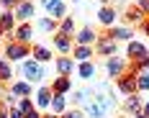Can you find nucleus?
<instances>
[{
    "label": "nucleus",
    "instance_id": "nucleus-1",
    "mask_svg": "<svg viewBox=\"0 0 149 118\" xmlns=\"http://www.w3.org/2000/svg\"><path fill=\"white\" fill-rule=\"evenodd\" d=\"M111 110H113L111 95H90V100L85 103V113L90 118H105Z\"/></svg>",
    "mask_w": 149,
    "mask_h": 118
},
{
    "label": "nucleus",
    "instance_id": "nucleus-2",
    "mask_svg": "<svg viewBox=\"0 0 149 118\" xmlns=\"http://www.w3.org/2000/svg\"><path fill=\"white\" fill-rule=\"evenodd\" d=\"M21 72H23V77H26L29 82H41V80L46 77L44 64H41V62H36V59H26V62H23V67H21Z\"/></svg>",
    "mask_w": 149,
    "mask_h": 118
},
{
    "label": "nucleus",
    "instance_id": "nucleus-3",
    "mask_svg": "<svg viewBox=\"0 0 149 118\" xmlns=\"http://www.w3.org/2000/svg\"><path fill=\"white\" fill-rule=\"evenodd\" d=\"M116 87L123 92V95H134V92H139L136 90V74L134 72H123L116 77Z\"/></svg>",
    "mask_w": 149,
    "mask_h": 118
},
{
    "label": "nucleus",
    "instance_id": "nucleus-4",
    "mask_svg": "<svg viewBox=\"0 0 149 118\" xmlns=\"http://www.w3.org/2000/svg\"><path fill=\"white\" fill-rule=\"evenodd\" d=\"M29 54H31V46H26V44H18V41H8L5 44V59L18 62V59H26Z\"/></svg>",
    "mask_w": 149,
    "mask_h": 118
},
{
    "label": "nucleus",
    "instance_id": "nucleus-5",
    "mask_svg": "<svg viewBox=\"0 0 149 118\" xmlns=\"http://www.w3.org/2000/svg\"><path fill=\"white\" fill-rule=\"evenodd\" d=\"M116 44H118V41H113L108 33H103V36H98V41H95V51L103 54V57H113V54H116Z\"/></svg>",
    "mask_w": 149,
    "mask_h": 118
},
{
    "label": "nucleus",
    "instance_id": "nucleus-6",
    "mask_svg": "<svg viewBox=\"0 0 149 118\" xmlns=\"http://www.w3.org/2000/svg\"><path fill=\"white\" fill-rule=\"evenodd\" d=\"M41 5L49 10V18H54V21H62L67 15V8H64L62 0H41Z\"/></svg>",
    "mask_w": 149,
    "mask_h": 118
},
{
    "label": "nucleus",
    "instance_id": "nucleus-7",
    "mask_svg": "<svg viewBox=\"0 0 149 118\" xmlns=\"http://www.w3.org/2000/svg\"><path fill=\"white\" fill-rule=\"evenodd\" d=\"M13 15L18 21L29 23V18H33V3H31V0H18V5L13 8Z\"/></svg>",
    "mask_w": 149,
    "mask_h": 118
},
{
    "label": "nucleus",
    "instance_id": "nucleus-8",
    "mask_svg": "<svg viewBox=\"0 0 149 118\" xmlns=\"http://www.w3.org/2000/svg\"><path fill=\"white\" fill-rule=\"evenodd\" d=\"M13 41H18V44H26V46L33 41V28H31V23H21V26H15Z\"/></svg>",
    "mask_w": 149,
    "mask_h": 118
},
{
    "label": "nucleus",
    "instance_id": "nucleus-9",
    "mask_svg": "<svg viewBox=\"0 0 149 118\" xmlns=\"http://www.w3.org/2000/svg\"><path fill=\"white\" fill-rule=\"evenodd\" d=\"M72 36H67V33H62V31H57L54 33V49L59 51V54H70L72 51Z\"/></svg>",
    "mask_w": 149,
    "mask_h": 118
},
{
    "label": "nucleus",
    "instance_id": "nucleus-10",
    "mask_svg": "<svg viewBox=\"0 0 149 118\" xmlns=\"http://www.w3.org/2000/svg\"><path fill=\"white\" fill-rule=\"evenodd\" d=\"M105 69H108L111 77H118V74L126 72V62H123L118 54H113V57H108V62H105Z\"/></svg>",
    "mask_w": 149,
    "mask_h": 118
},
{
    "label": "nucleus",
    "instance_id": "nucleus-11",
    "mask_svg": "<svg viewBox=\"0 0 149 118\" xmlns=\"http://www.w3.org/2000/svg\"><path fill=\"white\" fill-rule=\"evenodd\" d=\"M108 36L113 41H131L134 39V31L129 28V26H111L108 28Z\"/></svg>",
    "mask_w": 149,
    "mask_h": 118
},
{
    "label": "nucleus",
    "instance_id": "nucleus-12",
    "mask_svg": "<svg viewBox=\"0 0 149 118\" xmlns=\"http://www.w3.org/2000/svg\"><path fill=\"white\" fill-rule=\"evenodd\" d=\"M72 90V80H70V74H59L54 82H52V92H57V95H67Z\"/></svg>",
    "mask_w": 149,
    "mask_h": 118
},
{
    "label": "nucleus",
    "instance_id": "nucleus-13",
    "mask_svg": "<svg viewBox=\"0 0 149 118\" xmlns=\"http://www.w3.org/2000/svg\"><path fill=\"white\" fill-rule=\"evenodd\" d=\"M126 54H129V59H134V62H136V59H144L149 51H147V46L141 44V41H134V39H131L129 46H126Z\"/></svg>",
    "mask_w": 149,
    "mask_h": 118
},
{
    "label": "nucleus",
    "instance_id": "nucleus-14",
    "mask_svg": "<svg viewBox=\"0 0 149 118\" xmlns=\"http://www.w3.org/2000/svg\"><path fill=\"white\" fill-rule=\"evenodd\" d=\"M123 15H126V23H129V26H134V23H144V21H147V13H144L139 5L126 8V13H123Z\"/></svg>",
    "mask_w": 149,
    "mask_h": 118
},
{
    "label": "nucleus",
    "instance_id": "nucleus-15",
    "mask_svg": "<svg viewBox=\"0 0 149 118\" xmlns=\"http://www.w3.org/2000/svg\"><path fill=\"white\" fill-rule=\"evenodd\" d=\"M74 41H77L80 46H93L95 41H98V33H95L93 28H80L77 36H74Z\"/></svg>",
    "mask_w": 149,
    "mask_h": 118
},
{
    "label": "nucleus",
    "instance_id": "nucleus-16",
    "mask_svg": "<svg viewBox=\"0 0 149 118\" xmlns=\"http://www.w3.org/2000/svg\"><path fill=\"white\" fill-rule=\"evenodd\" d=\"M31 92H33V87H31L29 80H21V82L10 85V95H15V98H31Z\"/></svg>",
    "mask_w": 149,
    "mask_h": 118
},
{
    "label": "nucleus",
    "instance_id": "nucleus-17",
    "mask_svg": "<svg viewBox=\"0 0 149 118\" xmlns=\"http://www.w3.org/2000/svg\"><path fill=\"white\" fill-rule=\"evenodd\" d=\"M98 21L103 23L105 28H111V26L116 23V8H111V5H103V8L98 10Z\"/></svg>",
    "mask_w": 149,
    "mask_h": 118
},
{
    "label": "nucleus",
    "instance_id": "nucleus-18",
    "mask_svg": "<svg viewBox=\"0 0 149 118\" xmlns=\"http://www.w3.org/2000/svg\"><path fill=\"white\" fill-rule=\"evenodd\" d=\"M54 67L59 74H72L74 72V59H70L67 54H62L59 59H54Z\"/></svg>",
    "mask_w": 149,
    "mask_h": 118
},
{
    "label": "nucleus",
    "instance_id": "nucleus-19",
    "mask_svg": "<svg viewBox=\"0 0 149 118\" xmlns=\"http://www.w3.org/2000/svg\"><path fill=\"white\" fill-rule=\"evenodd\" d=\"M0 31L8 33V36H13V31H15V15L10 13V10H5V13L0 15Z\"/></svg>",
    "mask_w": 149,
    "mask_h": 118
},
{
    "label": "nucleus",
    "instance_id": "nucleus-20",
    "mask_svg": "<svg viewBox=\"0 0 149 118\" xmlns=\"http://www.w3.org/2000/svg\"><path fill=\"white\" fill-rule=\"evenodd\" d=\"M52 87H39V92H36V108L39 110H44V108H49L52 105Z\"/></svg>",
    "mask_w": 149,
    "mask_h": 118
},
{
    "label": "nucleus",
    "instance_id": "nucleus-21",
    "mask_svg": "<svg viewBox=\"0 0 149 118\" xmlns=\"http://www.w3.org/2000/svg\"><path fill=\"white\" fill-rule=\"evenodd\" d=\"M31 54H33V59H36V62H41V64H44V62H52V59H54L52 49H46V46H39V44L31 49Z\"/></svg>",
    "mask_w": 149,
    "mask_h": 118
},
{
    "label": "nucleus",
    "instance_id": "nucleus-22",
    "mask_svg": "<svg viewBox=\"0 0 149 118\" xmlns=\"http://www.w3.org/2000/svg\"><path fill=\"white\" fill-rule=\"evenodd\" d=\"M77 74H80L82 80H93V77L98 74V67H95L93 62H80V67H77Z\"/></svg>",
    "mask_w": 149,
    "mask_h": 118
},
{
    "label": "nucleus",
    "instance_id": "nucleus-23",
    "mask_svg": "<svg viewBox=\"0 0 149 118\" xmlns=\"http://www.w3.org/2000/svg\"><path fill=\"white\" fill-rule=\"evenodd\" d=\"M141 98H139V92H134V95H126V103H123V108L129 110V113H141Z\"/></svg>",
    "mask_w": 149,
    "mask_h": 118
},
{
    "label": "nucleus",
    "instance_id": "nucleus-24",
    "mask_svg": "<svg viewBox=\"0 0 149 118\" xmlns=\"http://www.w3.org/2000/svg\"><path fill=\"white\" fill-rule=\"evenodd\" d=\"M93 54H95V49H93V46H74V59H77V62H90V59H93Z\"/></svg>",
    "mask_w": 149,
    "mask_h": 118
},
{
    "label": "nucleus",
    "instance_id": "nucleus-25",
    "mask_svg": "<svg viewBox=\"0 0 149 118\" xmlns=\"http://www.w3.org/2000/svg\"><path fill=\"white\" fill-rule=\"evenodd\" d=\"M49 108H52V113L62 116V113H64V108H67V98H64V95H57V92H54V95H52V105H49Z\"/></svg>",
    "mask_w": 149,
    "mask_h": 118
},
{
    "label": "nucleus",
    "instance_id": "nucleus-26",
    "mask_svg": "<svg viewBox=\"0 0 149 118\" xmlns=\"http://www.w3.org/2000/svg\"><path fill=\"white\" fill-rule=\"evenodd\" d=\"M13 80V67L8 64V59L0 57V82H10Z\"/></svg>",
    "mask_w": 149,
    "mask_h": 118
},
{
    "label": "nucleus",
    "instance_id": "nucleus-27",
    "mask_svg": "<svg viewBox=\"0 0 149 118\" xmlns=\"http://www.w3.org/2000/svg\"><path fill=\"white\" fill-rule=\"evenodd\" d=\"M59 31H62V33H67V36H72V33H74V18H67V15H64L62 23H59Z\"/></svg>",
    "mask_w": 149,
    "mask_h": 118
},
{
    "label": "nucleus",
    "instance_id": "nucleus-28",
    "mask_svg": "<svg viewBox=\"0 0 149 118\" xmlns=\"http://www.w3.org/2000/svg\"><path fill=\"white\" fill-rule=\"evenodd\" d=\"M136 90H139V92H141V90H149V72L147 69L136 74Z\"/></svg>",
    "mask_w": 149,
    "mask_h": 118
},
{
    "label": "nucleus",
    "instance_id": "nucleus-29",
    "mask_svg": "<svg viewBox=\"0 0 149 118\" xmlns=\"http://www.w3.org/2000/svg\"><path fill=\"white\" fill-rule=\"evenodd\" d=\"M15 108H18V110H21V113L26 116V113H29L31 108H33V100H31V98H18V103H15Z\"/></svg>",
    "mask_w": 149,
    "mask_h": 118
},
{
    "label": "nucleus",
    "instance_id": "nucleus-30",
    "mask_svg": "<svg viewBox=\"0 0 149 118\" xmlns=\"http://www.w3.org/2000/svg\"><path fill=\"white\" fill-rule=\"evenodd\" d=\"M39 28L49 33V31H54V28H57V21H54V18H39Z\"/></svg>",
    "mask_w": 149,
    "mask_h": 118
},
{
    "label": "nucleus",
    "instance_id": "nucleus-31",
    "mask_svg": "<svg viewBox=\"0 0 149 118\" xmlns=\"http://www.w3.org/2000/svg\"><path fill=\"white\" fill-rule=\"evenodd\" d=\"M72 100H74V103H88V100H90V90H77Z\"/></svg>",
    "mask_w": 149,
    "mask_h": 118
},
{
    "label": "nucleus",
    "instance_id": "nucleus-32",
    "mask_svg": "<svg viewBox=\"0 0 149 118\" xmlns=\"http://www.w3.org/2000/svg\"><path fill=\"white\" fill-rule=\"evenodd\" d=\"M62 118H85V113H80V110H67Z\"/></svg>",
    "mask_w": 149,
    "mask_h": 118
},
{
    "label": "nucleus",
    "instance_id": "nucleus-33",
    "mask_svg": "<svg viewBox=\"0 0 149 118\" xmlns=\"http://www.w3.org/2000/svg\"><path fill=\"white\" fill-rule=\"evenodd\" d=\"M136 5H139V8H141V10L149 15V0H136Z\"/></svg>",
    "mask_w": 149,
    "mask_h": 118
},
{
    "label": "nucleus",
    "instance_id": "nucleus-34",
    "mask_svg": "<svg viewBox=\"0 0 149 118\" xmlns=\"http://www.w3.org/2000/svg\"><path fill=\"white\" fill-rule=\"evenodd\" d=\"M23 118H41V113H39V108H31V110H29Z\"/></svg>",
    "mask_w": 149,
    "mask_h": 118
},
{
    "label": "nucleus",
    "instance_id": "nucleus-35",
    "mask_svg": "<svg viewBox=\"0 0 149 118\" xmlns=\"http://www.w3.org/2000/svg\"><path fill=\"white\" fill-rule=\"evenodd\" d=\"M0 3H3L5 8H15V5H18V0H0Z\"/></svg>",
    "mask_w": 149,
    "mask_h": 118
},
{
    "label": "nucleus",
    "instance_id": "nucleus-36",
    "mask_svg": "<svg viewBox=\"0 0 149 118\" xmlns=\"http://www.w3.org/2000/svg\"><path fill=\"white\" fill-rule=\"evenodd\" d=\"M8 116H10V118H23V113H21V110H18V108H13V110H10V113H8Z\"/></svg>",
    "mask_w": 149,
    "mask_h": 118
},
{
    "label": "nucleus",
    "instance_id": "nucleus-37",
    "mask_svg": "<svg viewBox=\"0 0 149 118\" xmlns=\"http://www.w3.org/2000/svg\"><path fill=\"white\" fill-rule=\"evenodd\" d=\"M141 28H144V33H147V36H149V18H147V21H144V23H141Z\"/></svg>",
    "mask_w": 149,
    "mask_h": 118
},
{
    "label": "nucleus",
    "instance_id": "nucleus-38",
    "mask_svg": "<svg viewBox=\"0 0 149 118\" xmlns=\"http://www.w3.org/2000/svg\"><path fill=\"white\" fill-rule=\"evenodd\" d=\"M141 113H144V116H149V103H144V105H141Z\"/></svg>",
    "mask_w": 149,
    "mask_h": 118
},
{
    "label": "nucleus",
    "instance_id": "nucleus-39",
    "mask_svg": "<svg viewBox=\"0 0 149 118\" xmlns=\"http://www.w3.org/2000/svg\"><path fill=\"white\" fill-rule=\"evenodd\" d=\"M41 118H59L57 113H49V116H41Z\"/></svg>",
    "mask_w": 149,
    "mask_h": 118
},
{
    "label": "nucleus",
    "instance_id": "nucleus-40",
    "mask_svg": "<svg viewBox=\"0 0 149 118\" xmlns=\"http://www.w3.org/2000/svg\"><path fill=\"white\" fill-rule=\"evenodd\" d=\"M0 98H5V92H3V82H0Z\"/></svg>",
    "mask_w": 149,
    "mask_h": 118
},
{
    "label": "nucleus",
    "instance_id": "nucleus-41",
    "mask_svg": "<svg viewBox=\"0 0 149 118\" xmlns=\"http://www.w3.org/2000/svg\"><path fill=\"white\" fill-rule=\"evenodd\" d=\"M136 118H149V116H144V113H136Z\"/></svg>",
    "mask_w": 149,
    "mask_h": 118
},
{
    "label": "nucleus",
    "instance_id": "nucleus-42",
    "mask_svg": "<svg viewBox=\"0 0 149 118\" xmlns=\"http://www.w3.org/2000/svg\"><path fill=\"white\" fill-rule=\"evenodd\" d=\"M116 3H123V0H116Z\"/></svg>",
    "mask_w": 149,
    "mask_h": 118
},
{
    "label": "nucleus",
    "instance_id": "nucleus-43",
    "mask_svg": "<svg viewBox=\"0 0 149 118\" xmlns=\"http://www.w3.org/2000/svg\"><path fill=\"white\" fill-rule=\"evenodd\" d=\"M0 36H3V31H0Z\"/></svg>",
    "mask_w": 149,
    "mask_h": 118
}]
</instances>
